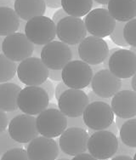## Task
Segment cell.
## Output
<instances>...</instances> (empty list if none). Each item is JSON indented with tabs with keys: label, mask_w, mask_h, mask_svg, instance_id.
<instances>
[{
	"label": "cell",
	"mask_w": 136,
	"mask_h": 160,
	"mask_svg": "<svg viewBox=\"0 0 136 160\" xmlns=\"http://www.w3.org/2000/svg\"><path fill=\"white\" fill-rule=\"evenodd\" d=\"M50 98L40 86H27L22 89L18 96V108L25 114L36 116L46 110Z\"/></svg>",
	"instance_id": "cell-1"
},
{
	"label": "cell",
	"mask_w": 136,
	"mask_h": 160,
	"mask_svg": "<svg viewBox=\"0 0 136 160\" xmlns=\"http://www.w3.org/2000/svg\"><path fill=\"white\" fill-rule=\"evenodd\" d=\"M50 69L39 57L32 56L20 62L17 77L27 86H40L49 78Z\"/></svg>",
	"instance_id": "cell-2"
},
{
	"label": "cell",
	"mask_w": 136,
	"mask_h": 160,
	"mask_svg": "<svg viewBox=\"0 0 136 160\" xmlns=\"http://www.w3.org/2000/svg\"><path fill=\"white\" fill-rule=\"evenodd\" d=\"M25 34L33 44L46 45L57 36L56 24L48 16H37L27 22Z\"/></svg>",
	"instance_id": "cell-3"
},
{
	"label": "cell",
	"mask_w": 136,
	"mask_h": 160,
	"mask_svg": "<svg viewBox=\"0 0 136 160\" xmlns=\"http://www.w3.org/2000/svg\"><path fill=\"white\" fill-rule=\"evenodd\" d=\"M118 149L117 135L108 130H99L90 135L88 151L97 159H109L114 157Z\"/></svg>",
	"instance_id": "cell-4"
},
{
	"label": "cell",
	"mask_w": 136,
	"mask_h": 160,
	"mask_svg": "<svg viewBox=\"0 0 136 160\" xmlns=\"http://www.w3.org/2000/svg\"><path fill=\"white\" fill-rule=\"evenodd\" d=\"M67 123V117L59 109H46L36 120L39 135L52 139L61 136L68 128Z\"/></svg>",
	"instance_id": "cell-5"
},
{
	"label": "cell",
	"mask_w": 136,
	"mask_h": 160,
	"mask_svg": "<svg viewBox=\"0 0 136 160\" xmlns=\"http://www.w3.org/2000/svg\"><path fill=\"white\" fill-rule=\"evenodd\" d=\"M94 72L90 65L82 60L71 61L62 69V81L70 89H82L91 84Z\"/></svg>",
	"instance_id": "cell-6"
},
{
	"label": "cell",
	"mask_w": 136,
	"mask_h": 160,
	"mask_svg": "<svg viewBox=\"0 0 136 160\" xmlns=\"http://www.w3.org/2000/svg\"><path fill=\"white\" fill-rule=\"evenodd\" d=\"M111 106L103 102H91L84 112V120L89 129L95 131L105 130L114 122Z\"/></svg>",
	"instance_id": "cell-7"
},
{
	"label": "cell",
	"mask_w": 136,
	"mask_h": 160,
	"mask_svg": "<svg viewBox=\"0 0 136 160\" xmlns=\"http://www.w3.org/2000/svg\"><path fill=\"white\" fill-rule=\"evenodd\" d=\"M117 21L115 20L108 9L97 8L90 11L84 18V24L87 32L92 36L105 38L110 36L116 28Z\"/></svg>",
	"instance_id": "cell-8"
},
{
	"label": "cell",
	"mask_w": 136,
	"mask_h": 160,
	"mask_svg": "<svg viewBox=\"0 0 136 160\" xmlns=\"http://www.w3.org/2000/svg\"><path fill=\"white\" fill-rule=\"evenodd\" d=\"M33 49V43L28 39L25 33L22 32L9 35L2 41L3 54L16 62H22L32 57Z\"/></svg>",
	"instance_id": "cell-9"
},
{
	"label": "cell",
	"mask_w": 136,
	"mask_h": 160,
	"mask_svg": "<svg viewBox=\"0 0 136 160\" xmlns=\"http://www.w3.org/2000/svg\"><path fill=\"white\" fill-rule=\"evenodd\" d=\"M41 60L49 69L62 70L72 60V53L68 44L54 40L43 45Z\"/></svg>",
	"instance_id": "cell-10"
},
{
	"label": "cell",
	"mask_w": 136,
	"mask_h": 160,
	"mask_svg": "<svg viewBox=\"0 0 136 160\" xmlns=\"http://www.w3.org/2000/svg\"><path fill=\"white\" fill-rule=\"evenodd\" d=\"M84 21L79 17L68 16L56 24L57 37L68 45H78L87 36Z\"/></svg>",
	"instance_id": "cell-11"
},
{
	"label": "cell",
	"mask_w": 136,
	"mask_h": 160,
	"mask_svg": "<svg viewBox=\"0 0 136 160\" xmlns=\"http://www.w3.org/2000/svg\"><path fill=\"white\" fill-rule=\"evenodd\" d=\"M109 48L101 38L89 36L78 44L80 60L89 65H98L104 62L108 56Z\"/></svg>",
	"instance_id": "cell-12"
},
{
	"label": "cell",
	"mask_w": 136,
	"mask_h": 160,
	"mask_svg": "<svg viewBox=\"0 0 136 160\" xmlns=\"http://www.w3.org/2000/svg\"><path fill=\"white\" fill-rule=\"evenodd\" d=\"M36 120L35 116L25 113L18 115L9 122L8 127L9 135L16 142L27 144L39 135Z\"/></svg>",
	"instance_id": "cell-13"
},
{
	"label": "cell",
	"mask_w": 136,
	"mask_h": 160,
	"mask_svg": "<svg viewBox=\"0 0 136 160\" xmlns=\"http://www.w3.org/2000/svg\"><path fill=\"white\" fill-rule=\"evenodd\" d=\"M90 134L82 128H67L59 138V148L71 157L84 153L88 150Z\"/></svg>",
	"instance_id": "cell-14"
},
{
	"label": "cell",
	"mask_w": 136,
	"mask_h": 160,
	"mask_svg": "<svg viewBox=\"0 0 136 160\" xmlns=\"http://www.w3.org/2000/svg\"><path fill=\"white\" fill-rule=\"evenodd\" d=\"M90 103L89 96L82 89H68L58 100L59 110L67 118L83 116Z\"/></svg>",
	"instance_id": "cell-15"
},
{
	"label": "cell",
	"mask_w": 136,
	"mask_h": 160,
	"mask_svg": "<svg viewBox=\"0 0 136 160\" xmlns=\"http://www.w3.org/2000/svg\"><path fill=\"white\" fill-rule=\"evenodd\" d=\"M109 70L121 79L136 73V56L130 49H119L110 58Z\"/></svg>",
	"instance_id": "cell-16"
},
{
	"label": "cell",
	"mask_w": 136,
	"mask_h": 160,
	"mask_svg": "<svg viewBox=\"0 0 136 160\" xmlns=\"http://www.w3.org/2000/svg\"><path fill=\"white\" fill-rule=\"evenodd\" d=\"M122 79L116 77L109 69H103L94 74L91 88L103 98H112L121 90Z\"/></svg>",
	"instance_id": "cell-17"
},
{
	"label": "cell",
	"mask_w": 136,
	"mask_h": 160,
	"mask_svg": "<svg viewBox=\"0 0 136 160\" xmlns=\"http://www.w3.org/2000/svg\"><path fill=\"white\" fill-rule=\"evenodd\" d=\"M28 156L31 160H56L60 148L55 140L45 136H37L26 145Z\"/></svg>",
	"instance_id": "cell-18"
},
{
	"label": "cell",
	"mask_w": 136,
	"mask_h": 160,
	"mask_svg": "<svg viewBox=\"0 0 136 160\" xmlns=\"http://www.w3.org/2000/svg\"><path fill=\"white\" fill-rule=\"evenodd\" d=\"M112 111L116 116L132 118L136 116V93L134 90H120L111 98Z\"/></svg>",
	"instance_id": "cell-19"
},
{
	"label": "cell",
	"mask_w": 136,
	"mask_h": 160,
	"mask_svg": "<svg viewBox=\"0 0 136 160\" xmlns=\"http://www.w3.org/2000/svg\"><path fill=\"white\" fill-rule=\"evenodd\" d=\"M107 9L117 22H128L136 18V0H110Z\"/></svg>",
	"instance_id": "cell-20"
},
{
	"label": "cell",
	"mask_w": 136,
	"mask_h": 160,
	"mask_svg": "<svg viewBox=\"0 0 136 160\" xmlns=\"http://www.w3.org/2000/svg\"><path fill=\"white\" fill-rule=\"evenodd\" d=\"M14 9L20 18L28 22L34 17L43 16L46 3L44 0H16Z\"/></svg>",
	"instance_id": "cell-21"
},
{
	"label": "cell",
	"mask_w": 136,
	"mask_h": 160,
	"mask_svg": "<svg viewBox=\"0 0 136 160\" xmlns=\"http://www.w3.org/2000/svg\"><path fill=\"white\" fill-rule=\"evenodd\" d=\"M20 85L14 83L0 84V110L9 112L19 109L18 96L22 91Z\"/></svg>",
	"instance_id": "cell-22"
},
{
	"label": "cell",
	"mask_w": 136,
	"mask_h": 160,
	"mask_svg": "<svg viewBox=\"0 0 136 160\" xmlns=\"http://www.w3.org/2000/svg\"><path fill=\"white\" fill-rule=\"evenodd\" d=\"M21 18L12 8L0 7V36L7 37L19 30Z\"/></svg>",
	"instance_id": "cell-23"
},
{
	"label": "cell",
	"mask_w": 136,
	"mask_h": 160,
	"mask_svg": "<svg viewBox=\"0 0 136 160\" xmlns=\"http://www.w3.org/2000/svg\"><path fill=\"white\" fill-rule=\"evenodd\" d=\"M93 4V0H61V8L68 16L79 18L87 16L91 11Z\"/></svg>",
	"instance_id": "cell-24"
},
{
	"label": "cell",
	"mask_w": 136,
	"mask_h": 160,
	"mask_svg": "<svg viewBox=\"0 0 136 160\" xmlns=\"http://www.w3.org/2000/svg\"><path fill=\"white\" fill-rule=\"evenodd\" d=\"M16 62L9 59L3 54L0 55V83H8L17 74Z\"/></svg>",
	"instance_id": "cell-25"
},
{
	"label": "cell",
	"mask_w": 136,
	"mask_h": 160,
	"mask_svg": "<svg viewBox=\"0 0 136 160\" xmlns=\"http://www.w3.org/2000/svg\"><path fill=\"white\" fill-rule=\"evenodd\" d=\"M119 137L124 144L136 148V118L128 119L119 130Z\"/></svg>",
	"instance_id": "cell-26"
},
{
	"label": "cell",
	"mask_w": 136,
	"mask_h": 160,
	"mask_svg": "<svg viewBox=\"0 0 136 160\" xmlns=\"http://www.w3.org/2000/svg\"><path fill=\"white\" fill-rule=\"evenodd\" d=\"M23 144L16 142L10 136L8 130H4L0 133V153L3 155L9 150L15 148H22Z\"/></svg>",
	"instance_id": "cell-27"
},
{
	"label": "cell",
	"mask_w": 136,
	"mask_h": 160,
	"mask_svg": "<svg viewBox=\"0 0 136 160\" xmlns=\"http://www.w3.org/2000/svg\"><path fill=\"white\" fill-rule=\"evenodd\" d=\"M124 38L131 47H136V18L126 22L124 28Z\"/></svg>",
	"instance_id": "cell-28"
},
{
	"label": "cell",
	"mask_w": 136,
	"mask_h": 160,
	"mask_svg": "<svg viewBox=\"0 0 136 160\" xmlns=\"http://www.w3.org/2000/svg\"><path fill=\"white\" fill-rule=\"evenodd\" d=\"M126 22H117L116 23V28L113 32L110 35V38L112 40V42L115 43L118 46L129 47V45L128 44L126 40L124 38V28Z\"/></svg>",
	"instance_id": "cell-29"
},
{
	"label": "cell",
	"mask_w": 136,
	"mask_h": 160,
	"mask_svg": "<svg viewBox=\"0 0 136 160\" xmlns=\"http://www.w3.org/2000/svg\"><path fill=\"white\" fill-rule=\"evenodd\" d=\"M1 160H31L27 151L22 148H15L1 155Z\"/></svg>",
	"instance_id": "cell-30"
},
{
	"label": "cell",
	"mask_w": 136,
	"mask_h": 160,
	"mask_svg": "<svg viewBox=\"0 0 136 160\" xmlns=\"http://www.w3.org/2000/svg\"><path fill=\"white\" fill-rule=\"evenodd\" d=\"M136 152L135 148H131L124 144L120 137H118V149L115 156H129L134 157ZM114 156V157H115Z\"/></svg>",
	"instance_id": "cell-31"
},
{
	"label": "cell",
	"mask_w": 136,
	"mask_h": 160,
	"mask_svg": "<svg viewBox=\"0 0 136 160\" xmlns=\"http://www.w3.org/2000/svg\"><path fill=\"white\" fill-rule=\"evenodd\" d=\"M67 126L68 128H82V129H89L84 123V117L77 118H67Z\"/></svg>",
	"instance_id": "cell-32"
},
{
	"label": "cell",
	"mask_w": 136,
	"mask_h": 160,
	"mask_svg": "<svg viewBox=\"0 0 136 160\" xmlns=\"http://www.w3.org/2000/svg\"><path fill=\"white\" fill-rule=\"evenodd\" d=\"M40 87L42 89H43L45 90V92H46L47 94H48V96H49L50 100H52V99L54 98L55 92H56V89H55L54 83H53L50 80L47 79L43 84H41Z\"/></svg>",
	"instance_id": "cell-33"
},
{
	"label": "cell",
	"mask_w": 136,
	"mask_h": 160,
	"mask_svg": "<svg viewBox=\"0 0 136 160\" xmlns=\"http://www.w3.org/2000/svg\"><path fill=\"white\" fill-rule=\"evenodd\" d=\"M9 117L5 112L0 111V133L6 130L7 127H9Z\"/></svg>",
	"instance_id": "cell-34"
},
{
	"label": "cell",
	"mask_w": 136,
	"mask_h": 160,
	"mask_svg": "<svg viewBox=\"0 0 136 160\" xmlns=\"http://www.w3.org/2000/svg\"><path fill=\"white\" fill-rule=\"evenodd\" d=\"M88 96H89V100H90V102H105V103H108V104H111V98H103L101 96H98L97 94L94 92L93 90L92 91H90L89 94H88Z\"/></svg>",
	"instance_id": "cell-35"
},
{
	"label": "cell",
	"mask_w": 136,
	"mask_h": 160,
	"mask_svg": "<svg viewBox=\"0 0 136 160\" xmlns=\"http://www.w3.org/2000/svg\"><path fill=\"white\" fill-rule=\"evenodd\" d=\"M68 89H70L69 87L66 86L65 84V83L61 81V82H60L56 86V92H55V97L56 99L58 101L60 99V97L62 96V94L66 91Z\"/></svg>",
	"instance_id": "cell-36"
},
{
	"label": "cell",
	"mask_w": 136,
	"mask_h": 160,
	"mask_svg": "<svg viewBox=\"0 0 136 160\" xmlns=\"http://www.w3.org/2000/svg\"><path fill=\"white\" fill-rule=\"evenodd\" d=\"M49 78L52 81L61 82L62 81V70H52L50 69Z\"/></svg>",
	"instance_id": "cell-37"
},
{
	"label": "cell",
	"mask_w": 136,
	"mask_h": 160,
	"mask_svg": "<svg viewBox=\"0 0 136 160\" xmlns=\"http://www.w3.org/2000/svg\"><path fill=\"white\" fill-rule=\"evenodd\" d=\"M66 16H68V15L66 13L65 10L61 8V9H58V10L53 15L52 20L53 22H55L56 24H58V23L61 21L62 19H64L65 17H66Z\"/></svg>",
	"instance_id": "cell-38"
},
{
	"label": "cell",
	"mask_w": 136,
	"mask_h": 160,
	"mask_svg": "<svg viewBox=\"0 0 136 160\" xmlns=\"http://www.w3.org/2000/svg\"><path fill=\"white\" fill-rule=\"evenodd\" d=\"M121 90H133V88H132V78L122 79Z\"/></svg>",
	"instance_id": "cell-39"
},
{
	"label": "cell",
	"mask_w": 136,
	"mask_h": 160,
	"mask_svg": "<svg viewBox=\"0 0 136 160\" xmlns=\"http://www.w3.org/2000/svg\"><path fill=\"white\" fill-rule=\"evenodd\" d=\"M46 6L51 9H58L62 7L61 0H44Z\"/></svg>",
	"instance_id": "cell-40"
},
{
	"label": "cell",
	"mask_w": 136,
	"mask_h": 160,
	"mask_svg": "<svg viewBox=\"0 0 136 160\" xmlns=\"http://www.w3.org/2000/svg\"><path fill=\"white\" fill-rule=\"evenodd\" d=\"M71 160H98L97 158H95V157H93L91 154L89 152V153H81L78 154L77 156H75L71 158Z\"/></svg>",
	"instance_id": "cell-41"
},
{
	"label": "cell",
	"mask_w": 136,
	"mask_h": 160,
	"mask_svg": "<svg viewBox=\"0 0 136 160\" xmlns=\"http://www.w3.org/2000/svg\"><path fill=\"white\" fill-rule=\"evenodd\" d=\"M72 53V61H78L80 60L79 53H78V45H69Z\"/></svg>",
	"instance_id": "cell-42"
},
{
	"label": "cell",
	"mask_w": 136,
	"mask_h": 160,
	"mask_svg": "<svg viewBox=\"0 0 136 160\" xmlns=\"http://www.w3.org/2000/svg\"><path fill=\"white\" fill-rule=\"evenodd\" d=\"M15 1L16 0H1L0 1V7H15Z\"/></svg>",
	"instance_id": "cell-43"
},
{
	"label": "cell",
	"mask_w": 136,
	"mask_h": 160,
	"mask_svg": "<svg viewBox=\"0 0 136 160\" xmlns=\"http://www.w3.org/2000/svg\"><path fill=\"white\" fill-rule=\"evenodd\" d=\"M43 48V45L34 44L33 54H34V56H35V57H39V58H41V54H42Z\"/></svg>",
	"instance_id": "cell-44"
},
{
	"label": "cell",
	"mask_w": 136,
	"mask_h": 160,
	"mask_svg": "<svg viewBox=\"0 0 136 160\" xmlns=\"http://www.w3.org/2000/svg\"><path fill=\"white\" fill-rule=\"evenodd\" d=\"M8 117H9V120H12L14 118L17 117L18 115H21L22 114V112L20 110V109H17V110H15V111L12 112H6Z\"/></svg>",
	"instance_id": "cell-45"
},
{
	"label": "cell",
	"mask_w": 136,
	"mask_h": 160,
	"mask_svg": "<svg viewBox=\"0 0 136 160\" xmlns=\"http://www.w3.org/2000/svg\"><path fill=\"white\" fill-rule=\"evenodd\" d=\"M127 118H120V117H118L117 116V118H116V120H115V122H116V124H117V126H118V129L120 130L121 128H122V126L124 125V123L127 121Z\"/></svg>",
	"instance_id": "cell-46"
},
{
	"label": "cell",
	"mask_w": 136,
	"mask_h": 160,
	"mask_svg": "<svg viewBox=\"0 0 136 160\" xmlns=\"http://www.w3.org/2000/svg\"><path fill=\"white\" fill-rule=\"evenodd\" d=\"M106 130H108V131H110V132L113 133V134H115V135H118V126H117V124H116V122H113V123H111V125L106 129Z\"/></svg>",
	"instance_id": "cell-47"
},
{
	"label": "cell",
	"mask_w": 136,
	"mask_h": 160,
	"mask_svg": "<svg viewBox=\"0 0 136 160\" xmlns=\"http://www.w3.org/2000/svg\"><path fill=\"white\" fill-rule=\"evenodd\" d=\"M91 67V69H92V71H93L94 74H95L96 72H98L101 71L104 69V67H103V64H98V65H91L90 66Z\"/></svg>",
	"instance_id": "cell-48"
},
{
	"label": "cell",
	"mask_w": 136,
	"mask_h": 160,
	"mask_svg": "<svg viewBox=\"0 0 136 160\" xmlns=\"http://www.w3.org/2000/svg\"><path fill=\"white\" fill-rule=\"evenodd\" d=\"M27 22L26 21L24 20H22L21 19V23H20V27H19V30H18V32H25V28H26V25H27Z\"/></svg>",
	"instance_id": "cell-49"
},
{
	"label": "cell",
	"mask_w": 136,
	"mask_h": 160,
	"mask_svg": "<svg viewBox=\"0 0 136 160\" xmlns=\"http://www.w3.org/2000/svg\"><path fill=\"white\" fill-rule=\"evenodd\" d=\"M111 160H133V158L129 156H115Z\"/></svg>",
	"instance_id": "cell-50"
},
{
	"label": "cell",
	"mask_w": 136,
	"mask_h": 160,
	"mask_svg": "<svg viewBox=\"0 0 136 160\" xmlns=\"http://www.w3.org/2000/svg\"><path fill=\"white\" fill-rule=\"evenodd\" d=\"M132 88L134 91L136 93V73L132 77Z\"/></svg>",
	"instance_id": "cell-51"
},
{
	"label": "cell",
	"mask_w": 136,
	"mask_h": 160,
	"mask_svg": "<svg viewBox=\"0 0 136 160\" xmlns=\"http://www.w3.org/2000/svg\"><path fill=\"white\" fill-rule=\"evenodd\" d=\"M94 1L100 4H103V5H107L110 2V0H94Z\"/></svg>",
	"instance_id": "cell-52"
},
{
	"label": "cell",
	"mask_w": 136,
	"mask_h": 160,
	"mask_svg": "<svg viewBox=\"0 0 136 160\" xmlns=\"http://www.w3.org/2000/svg\"><path fill=\"white\" fill-rule=\"evenodd\" d=\"M47 109H59V106L56 103H50Z\"/></svg>",
	"instance_id": "cell-53"
},
{
	"label": "cell",
	"mask_w": 136,
	"mask_h": 160,
	"mask_svg": "<svg viewBox=\"0 0 136 160\" xmlns=\"http://www.w3.org/2000/svg\"><path fill=\"white\" fill-rule=\"evenodd\" d=\"M129 49L136 56V47H130Z\"/></svg>",
	"instance_id": "cell-54"
},
{
	"label": "cell",
	"mask_w": 136,
	"mask_h": 160,
	"mask_svg": "<svg viewBox=\"0 0 136 160\" xmlns=\"http://www.w3.org/2000/svg\"><path fill=\"white\" fill-rule=\"evenodd\" d=\"M56 160H71L70 158H57Z\"/></svg>",
	"instance_id": "cell-55"
},
{
	"label": "cell",
	"mask_w": 136,
	"mask_h": 160,
	"mask_svg": "<svg viewBox=\"0 0 136 160\" xmlns=\"http://www.w3.org/2000/svg\"><path fill=\"white\" fill-rule=\"evenodd\" d=\"M133 160H136V152L135 154H134V156L133 157Z\"/></svg>",
	"instance_id": "cell-56"
},
{
	"label": "cell",
	"mask_w": 136,
	"mask_h": 160,
	"mask_svg": "<svg viewBox=\"0 0 136 160\" xmlns=\"http://www.w3.org/2000/svg\"><path fill=\"white\" fill-rule=\"evenodd\" d=\"M99 160H108V159H99Z\"/></svg>",
	"instance_id": "cell-57"
}]
</instances>
